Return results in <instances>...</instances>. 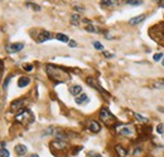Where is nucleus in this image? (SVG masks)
I'll return each mask as SVG.
<instances>
[{
  "mask_svg": "<svg viewBox=\"0 0 164 157\" xmlns=\"http://www.w3.org/2000/svg\"><path fill=\"white\" fill-rule=\"evenodd\" d=\"M29 83H31V78L29 77H20L18 79V87L19 88H24Z\"/></svg>",
  "mask_w": 164,
  "mask_h": 157,
  "instance_id": "nucleus-13",
  "label": "nucleus"
},
{
  "mask_svg": "<svg viewBox=\"0 0 164 157\" xmlns=\"http://www.w3.org/2000/svg\"><path fill=\"white\" fill-rule=\"evenodd\" d=\"M101 4L105 6H115L119 4V0H101Z\"/></svg>",
  "mask_w": 164,
  "mask_h": 157,
  "instance_id": "nucleus-19",
  "label": "nucleus"
},
{
  "mask_svg": "<svg viewBox=\"0 0 164 157\" xmlns=\"http://www.w3.org/2000/svg\"><path fill=\"white\" fill-rule=\"evenodd\" d=\"M14 149H15V153H17L18 156H24V155H27V152H28V148H27V146H24V145H17Z\"/></svg>",
  "mask_w": 164,
  "mask_h": 157,
  "instance_id": "nucleus-12",
  "label": "nucleus"
},
{
  "mask_svg": "<svg viewBox=\"0 0 164 157\" xmlns=\"http://www.w3.org/2000/svg\"><path fill=\"white\" fill-rule=\"evenodd\" d=\"M75 102L77 103V104H83V103H86V102H88V98H87V94H80V96H77L76 98H75Z\"/></svg>",
  "mask_w": 164,
  "mask_h": 157,
  "instance_id": "nucleus-15",
  "label": "nucleus"
},
{
  "mask_svg": "<svg viewBox=\"0 0 164 157\" xmlns=\"http://www.w3.org/2000/svg\"><path fill=\"white\" fill-rule=\"evenodd\" d=\"M141 3H143L141 0H126V4H129V5H135V6L140 5Z\"/></svg>",
  "mask_w": 164,
  "mask_h": 157,
  "instance_id": "nucleus-24",
  "label": "nucleus"
},
{
  "mask_svg": "<svg viewBox=\"0 0 164 157\" xmlns=\"http://www.w3.org/2000/svg\"><path fill=\"white\" fill-rule=\"evenodd\" d=\"M53 132V127H49L48 128V130H46L44 132H43V134H42V136H46V134H47V136H48V134H51Z\"/></svg>",
  "mask_w": 164,
  "mask_h": 157,
  "instance_id": "nucleus-31",
  "label": "nucleus"
},
{
  "mask_svg": "<svg viewBox=\"0 0 164 157\" xmlns=\"http://www.w3.org/2000/svg\"><path fill=\"white\" fill-rule=\"evenodd\" d=\"M160 5H162V8H164V2H162V3H160Z\"/></svg>",
  "mask_w": 164,
  "mask_h": 157,
  "instance_id": "nucleus-38",
  "label": "nucleus"
},
{
  "mask_svg": "<svg viewBox=\"0 0 164 157\" xmlns=\"http://www.w3.org/2000/svg\"><path fill=\"white\" fill-rule=\"evenodd\" d=\"M115 151L117 153V157H127V155H129L127 149L124 146H121V145H116L115 146Z\"/></svg>",
  "mask_w": 164,
  "mask_h": 157,
  "instance_id": "nucleus-9",
  "label": "nucleus"
},
{
  "mask_svg": "<svg viewBox=\"0 0 164 157\" xmlns=\"http://www.w3.org/2000/svg\"><path fill=\"white\" fill-rule=\"evenodd\" d=\"M46 72L49 75V78L56 83H66L69 81V73L66 72L62 67H57V66H53V64H47Z\"/></svg>",
  "mask_w": 164,
  "mask_h": 157,
  "instance_id": "nucleus-1",
  "label": "nucleus"
},
{
  "mask_svg": "<svg viewBox=\"0 0 164 157\" xmlns=\"http://www.w3.org/2000/svg\"><path fill=\"white\" fill-rule=\"evenodd\" d=\"M162 63H163V67H164V58H163V62H162Z\"/></svg>",
  "mask_w": 164,
  "mask_h": 157,
  "instance_id": "nucleus-41",
  "label": "nucleus"
},
{
  "mask_svg": "<svg viewBox=\"0 0 164 157\" xmlns=\"http://www.w3.org/2000/svg\"><path fill=\"white\" fill-rule=\"evenodd\" d=\"M51 38H52V34L49 33V32L43 30V32H40V34L37 37V42H38V43H43V42H46V40H49Z\"/></svg>",
  "mask_w": 164,
  "mask_h": 157,
  "instance_id": "nucleus-8",
  "label": "nucleus"
},
{
  "mask_svg": "<svg viewBox=\"0 0 164 157\" xmlns=\"http://www.w3.org/2000/svg\"><path fill=\"white\" fill-rule=\"evenodd\" d=\"M54 136H56L57 140H61V141H66V140L68 138L67 133H65V132L61 131V130H57V131L54 132Z\"/></svg>",
  "mask_w": 164,
  "mask_h": 157,
  "instance_id": "nucleus-16",
  "label": "nucleus"
},
{
  "mask_svg": "<svg viewBox=\"0 0 164 157\" xmlns=\"http://www.w3.org/2000/svg\"><path fill=\"white\" fill-rule=\"evenodd\" d=\"M145 19V14H140V15H138V17H134V18H131L130 20H129V24L130 25H138L139 23H141L143 20Z\"/></svg>",
  "mask_w": 164,
  "mask_h": 157,
  "instance_id": "nucleus-11",
  "label": "nucleus"
},
{
  "mask_svg": "<svg viewBox=\"0 0 164 157\" xmlns=\"http://www.w3.org/2000/svg\"><path fill=\"white\" fill-rule=\"evenodd\" d=\"M10 79H11V77H8V79L4 82V84H3V88H4V89H6V85L9 84V81H10Z\"/></svg>",
  "mask_w": 164,
  "mask_h": 157,
  "instance_id": "nucleus-33",
  "label": "nucleus"
},
{
  "mask_svg": "<svg viewBox=\"0 0 164 157\" xmlns=\"http://www.w3.org/2000/svg\"><path fill=\"white\" fill-rule=\"evenodd\" d=\"M68 44H69L71 48H75V47H76V42H75V40H69Z\"/></svg>",
  "mask_w": 164,
  "mask_h": 157,
  "instance_id": "nucleus-35",
  "label": "nucleus"
},
{
  "mask_svg": "<svg viewBox=\"0 0 164 157\" xmlns=\"http://www.w3.org/2000/svg\"><path fill=\"white\" fill-rule=\"evenodd\" d=\"M56 39L57 40H61L63 43H69V38L67 37L66 34H62V33H57L56 34Z\"/></svg>",
  "mask_w": 164,
  "mask_h": 157,
  "instance_id": "nucleus-18",
  "label": "nucleus"
},
{
  "mask_svg": "<svg viewBox=\"0 0 164 157\" xmlns=\"http://www.w3.org/2000/svg\"><path fill=\"white\" fill-rule=\"evenodd\" d=\"M69 93L75 97L80 96L82 94V87L81 85H72V87H69Z\"/></svg>",
  "mask_w": 164,
  "mask_h": 157,
  "instance_id": "nucleus-14",
  "label": "nucleus"
},
{
  "mask_svg": "<svg viewBox=\"0 0 164 157\" xmlns=\"http://www.w3.org/2000/svg\"><path fill=\"white\" fill-rule=\"evenodd\" d=\"M95 157H102L101 155H95Z\"/></svg>",
  "mask_w": 164,
  "mask_h": 157,
  "instance_id": "nucleus-40",
  "label": "nucleus"
},
{
  "mask_svg": "<svg viewBox=\"0 0 164 157\" xmlns=\"http://www.w3.org/2000/svg\"><path fill=\"white\" fill-rule=\"evenodd\" d=\"M51 147L52 148H56L57 151H66L67 149V143L66 141H61V140H54L51 142Z\"/></svg>",
  "mask_w": 164,
  "mask_h": 157,
  "instance_id": "nucleus-6",
  "label": "nucleus"
},
{
  "mask_svg": "<svg viewBox=\"0 0 164 157\" xmlns=\"http://www.w3.org/2000/svg\"><path fill=\"white\" fill-rule=\"evenodd\" d=\"M24 103V99H18V101H14L10 106V109L14 111V109H19V108H22V106Z\"/></svg>",
  "mask_w": 164,
  "mask_h": 157,
  "instance_id": "nucleus-17",
  "label": "nucleus"
},
{
  "mask_svg": "<svg viewBox=\"0 0 164 157\" xmlns=\"http://www.w3.org/2000/svg\"><path fill=\"white\" fill-rule=\"evenodd\" d=\"M115 131L119 136L123 137H134L137 134V131L131 125H116Z\"/></svg>",
  "mask_w": 164,
  "mask_h": 157,
  "instance_id": "nucleus-3",
  "label": "nucleus"
},
{
  "mask_svg": "<svg viewBox=\"0 0 164 157\" xmlns=\"http://www.w3.org/2000/svg\"><path fill=\"white\" fill-rule=\"evenodd\" d=\"M31 157H39V156H38V155H32Z\"/></svg>",
  "mask_w": 164,
  "mask_h": 157,
  "instance_id": "nucleus-39",
  "label": "nucleus"
},
{
  "mask_svg": "<svg viewBox=\"0 0 164 157\" xmlns=\"http://www.w3.org/2000/svg\"><path fill=\"white\" fill-rule=\"evenodd\" d=\"M23 48H24V44H23V43H11V44H8V45L5 47V51L11 54V53L20 52Z\"/></svg>",
  "mask_w": 164,
  "mask_h": 157,
  "instance_id": "nucleus-5",
  "label": "nucleus"
},
{
  "mask_svg": "<svg viewBox=\"0 0 164 157\" xmlns=\"http://www.w3.org/2000/svg\"><path fill=\"white\" fill-rule=\"evenodd\" d=\"M104 55L106 57V58H112V57H114V54H111L109 52H104Z\"/></svg>",
  "mask_w": 164,
  "mask_h": 157,
  "instance_id": "nucleus-34",
  "label": "nucleus"
},
{
  "mask_svg": "<svg viewBox=\"0 0 164 157\" xmlns=\"http://www.w3.org/2000/svg\"><path fill=\"white\" fill-rule=\"evenodd\" d=\"M75 9H76V10H80V11H83L82 8H77V6H75Z\"/></svg>",
  "mask_w": 164,
  "mask_h": 157,
  "instance_id": "nucleus-36",
  "label": "nucleus"
},
{
  "mask_svg": "<svg viewBox=\"0 0 164 157\" xmlns=\"http://www.w3.org/2000/svg\"><path fill=\"white\" fill-rule=\"evenodd\" d=\"M23 69H24V70H27V72H31V70L33 69V66H32V64H24Z\"/></svg>",
  "mask_w": 164,
  "mask_h": 157,
  "instance_id": "nucleus-30",
  "label": "nucleus"
},
{
  "mask_svg": "<svg viewBox=\"0 0 164 157\" xmlns=\"http://www.w3.org/2000/svg\"><path fill=\"white\" fill-rule=\"evenodd\" d=\"M158 2H160V3H162V0H158Z\"/></svg>",
  "mask_w": 164,
  "mask_h": 157,
  "instance_id": "nucleus-42",
  "label": "nucleus"
},
{
  "mask_svg": "<svg viewBox=\"0 0 164 157\" xmlns=\"http://www.w3.org/2000/svg\"><path fill=\"white\" fill-rule=\"evenodd\" d=\"M86 82H87V84H90L91 87H94L95 89H98L100 92H102V93H105V91H104L101 87H100V84L96 82V79H95L94 77H88L87 79H86Z\"/></svg>",
  "mask_w": 164,
  "mask_h": 157,
  "instance_id": "nucleus-10",
  "label": "nucleus"
},
{
  "mask_svg": "<svg viewBox=\"0 0 164 157\" xmlns=\"http://www.w3.org/2000/svg\"><path fill=\"white\" fill-rule=\"evenodd\" d=\"M87 128L92 133H98L100 131H101V125H100L97 121L91 119V121H88V123H87Z\"/></svg>",
  "mask_w": 164,
  "mask_h": 157,
  "instance_id": "nucleus-7",
  "label": "nucleus"
},
{
  "mask_svg": "<svg viewBox=\"0 0 164 157\" xmlns=\"http://www.w3.org/2000/svg\"><path fill=\"white\" fill-rule=\"evenodd\" d=\"M156 132H158L159 134H162L164 132V125L163 123H159L158 126H156Z\"/></svg>",
  "mask_w": 164,
  "mask_h": 157,
  "instance_id": "nucleus-29",
  "label": "nucleus"
},
{
  "mask_svg": "<svg viewBox=\"0 0 164 157\" xmlns=\"http://www.w3.org/2000/svg\"><path fill=\"white\" fill-rule=\"evenodd\" d=\"M141 151H143V147H141V146H137V147H135V149H134L133 155H134V156H138V155L141 153Z\"/></svg>",
  "mask_w": 164,
  "mask_h": 157,
  "instance_id": "nucleus-27",
  "label": "nucleus"
},
{
  "mask_svg": "<svg viewBox=\"0 0 164 157\" xmlns=\"http://www.w3.org/2000/svg\"><path fill=\"white\" fill-rule=\"evenodd\" d=\"M80 20H81L80 15H78V14H73V15L71 17V24H72V25H77L78 23H80Z\"/></svg>",
  "mask_w": 164,
  "mask_h": 157,
  "instance_id": "nucleus-20",
  "label": "nucleus"
},
{
  "mask_svg": "<svg viewBox=\"0 0 164 157\" xmlns=\"http://www.w3.org/2000/svg\"><path fill=\"white\" fill-rule=\"evenodd\" d=\"M15 121L18 123H22L23 126H28V125H31L34 121V116H33V113L31 111L25 109L23 112L18 113V115L15 116Z\"/></svg>",
  "mask_w": 164,
  "mask_h": 157,
  "instance_id": "nucleus-4",
  "label": "nucleus"
},
{
  "mask_svg": "<svg viewBox=\"0 0 164 157\" xmlns=\"http://www.w3.org/2000/svg\"><path fill=\"white\" fill-rule=\"evenodd\" d=\"M5 146H6V143H5V141H3V142H2V147H4V148H5Z\"/></svg>",
  "mask_w": 164,
  "mask_h": 157,
  "instance_id": "nucleus-37",
  "label": "nucleus"
},
{
  "mask_svg": "<svg viewBox=\"0 0 164 157\" xmlns=\"http://www.w3.org/2000/svg\"><path fill=\"white\" fill-rule=\"evenodd\" d=\"M98 117L106 126H109V127H115L116 126V118L114 117V115H111V112L108 108H105V107H102L101 111H100Z\"/></svg>",
  "mask_w": 164,
  "mask_h": 157,
  "instance_id": "nucleus-2",
  "label": "nucleus"
},
{
  "mask_svg": "<svg viewBox=\"0 0 164 157\" xmlns=\"http://www.w3.org/2000/svg\"><path fill=\"white\" fill-rule=\"evenodd\" d=\"M0 157H10V152L6 148L2 147V149H0Z\"/></svg>",
  "mask_w": 164,
  "mask_h": 157,
  "instance_id": "nucleus-23",
  "label": "nucleus"
},
{
  "mask_svg": "<svg viewBox=\"0 0 164 157\" xmlns=\"http://www.w3.org/2000/svg\"><path fill=\"white\" fill-rule=\"evenodd\" d=\"M135 119L139 121V122H143V123H145V122H149V118L148 117H144V116H141L139 115V113H135Z\"/></svg>",
  "mask_w": 164,
  "mask_h": 157,
  "instance_id": "nucleus-22",
  "label": "nucleus"
},
{
  "mask_svg": "<svg viewBox=\"0 0 164 157\" xmlns=\"http://www.w3.org/2000/svg\"><path fill=\"white\" fill-rule=\"evenodd\" d=\"M153 59H154V62L162 60V59H163V53H155L154 57H153Z\"/></svg>",
  "mask_w": 164,
  "mask_h": 157,
  "instance_id": "nucleus-26",
  "label": "nucleus"
},
{
  "mask_svg": "<svg viewBox=\"0 0 164 157\" xmlns=\"http://www.w3.org/2000/svg\"><path fill=\"white\" fill-rule=\"evenodd\" d=\"M85 30H87V32H90V33H97V32H98L97 28H96L95 25L90 24V23H87V25L85 26Z\"/></svg>",
  "mask_w": 164,
  "mask_h": 157,
  "instance_id": "nucleus-21",
  "label": "nucleus"
},
{
  "mask_svg": "<svg viewBox=\"0 0 164 157\" xmlns=\"http://www.w3.org/2000/svg\"><path fill=\"white\" fill-rule=\"evenodd\" d=\"M94 48L96 51H104V45L100 42H94Z\"/></svg>",
  "mask_w": 164,
  "mask_h": 157,
  "instance_id": "nucleus-25",
  "label": "nucleus"
},
{
  "mask_svg": "<svg viewBox=\"0 0 164 157\" xmlns=\"http://www.w3.org/2000/svg\"><path fill=\"white\" fill-rule=\"evenodd\" d=\"M27 6H29V8H32V9H33V10H35V11H39V10H40V8H39L38 5L32 4V3H28V4H27Z\"/></svg>",
  "mask_w": 164,
  "mask_h": 157,
  "instance_id": "nucleus-28",
  "label": "nucleus"
},
{
  "mask_svg": "<svg viewBox=\"0 0 164 157\" xmlns=\"http://www.w3.org/2000/svg\"><path fill=\"white\" fill-rule=\"evenodd\" d=\"M81 149H82V146H78V147H75V148H73V152H72V155H77L78 152H80V151H81Z\"/></svg>",
  "mask_w": 164,
  "mask_h": 157,
  "instance_id": "nucleus-32",
  "label": "nucleus"
}]
</instances>
